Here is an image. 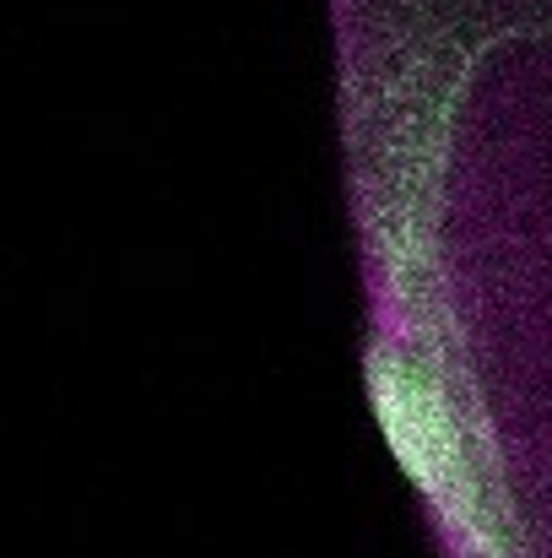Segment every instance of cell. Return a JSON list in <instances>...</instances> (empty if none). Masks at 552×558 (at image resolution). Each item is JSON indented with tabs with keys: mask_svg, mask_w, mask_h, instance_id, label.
Returning a JSON list of instances; mask_svg holds the SVG:
<instances>
[{
	"mask_svg": "<svg viewBox=\"0 0 552 558\" xmlns=\"http://www.w3.org/2000/svg\"><path fill=\"white\" fill-rule=\"evenodd\" d=\"M373 407H379V428L395 450V461L417 477V488L428 499H455L466 466H461V439L455 423L439 401V390L395 353L373 359Z\"/></svg>",
	"mask_w": 552,
	"mask_h": 558,
	"instance_id": "cell-1",
	"label": "cell"
}]
</instances>
